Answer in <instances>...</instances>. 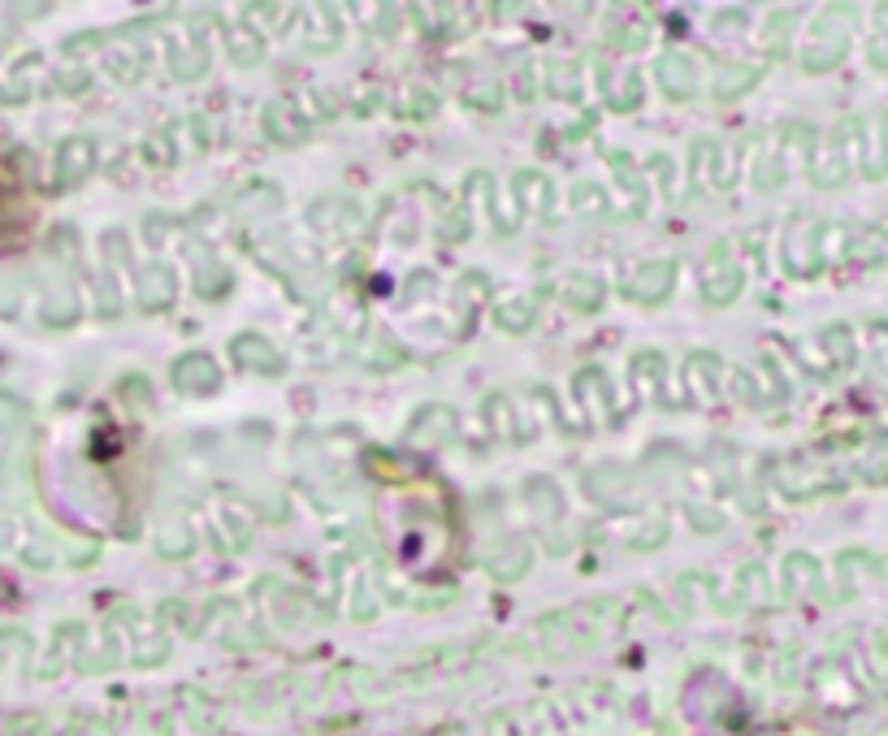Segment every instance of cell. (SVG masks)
Returning a JSON list of instances; mask_svg holds the SVG:
<instances>
[{
    "mask_svg": "<svg viewBox=\"0 0 888 736\" xmlns=\"http://www.w3.org/2000/svg\"><path fill=\"white\" fill-rule=\"evenodd\" d=\"M31 217H36V213H31L27 187H22L18 174H13V160L0 156V252L22 243V234L36 226Z\"/></svg>",
    "mask_w": 888,
    "mask_h": 736,
    "instance_id": "6da1fadb",
    "label": "cell"
}]
</instances>
